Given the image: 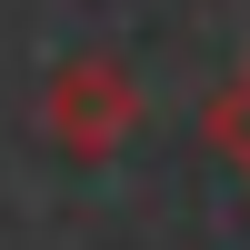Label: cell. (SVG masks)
Here are the masks:
<instances>
[{
	"instance_id": "obj_2",
	"label": "cell",
	"mask_w": 250,
	"mask_h": 250,
	"mask_svg": "<svg viewBox=\"0 0 250 250\" xmlns=\"http://www.w3.org/2000/svg\"><path fill=\"white\" fill-rule=\"evenodd\" d=\"M200 140H210V160H220V170L250 190V60L220 80L210 100H200Z\"/></svg>"
},
{
	"instance_id": "obj_1",
	"label": "cell",
	"mask_w": 250,
	"mask_h": 250,
	"mask_svg": "<svg viewBox=\"0 0 250 250\" xmlns=\"http://www.w3.org/2000/svg\"><path fill=\"white\" fill-rule=\"evenodd\" d=\"M140 80H130V60H110V50H90V60H60L50 70V90H40V130H50V150L60 160H120L140 140Z\"/></svg>"
}]
</instances>
